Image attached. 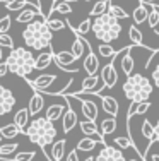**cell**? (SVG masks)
<instances>
[{"instance_id":"6da1fadb","label":"cell","mask_w":159,"mask_h":161,"mask_svg":"<svg viewBox=\"0 0 159 161\" xmlns=\"http://www.w3.org/2000/svg\"><path fill=\"white\" fill-rule=\"evenodd\" d=\"M24 134L28 136V139L33 144H36L38 147H41V153L46 156V161H53L50 153H48V146L55 142L56 137V127L55 124L50 120H46L45 117H36L34 120L29 122V125L26 127Z\"/></svg>"},{"instance_id":"7a4b0ae2","label":"cell","mask_w":159,"mask_h":161,"mask_svg":"<svg viewBox=\"0 0 159 161\" xmlns=\"http://www.w3.org/2000/svg\"><path fill=\"white\" fill-rule=\"evenodd\" d=\"M51 29L46 24V17L40 16L34 21H31L26 29L22 31V40L28 45V48L36 52H53L51 50Z\"/></svg>"},{"instance_id":"3957f363","label":"cell","mask_w":159,"mask_h":161,"mask_svg":"<svg viewBox=\"0 0 159 161\" xmlns=\"http://www.w3.org/2000/svg\"><path fill=\"white\" fill-rule=\"evenodd\" d=\"M122 24L116 17H113L109 12H104L101 16L93 19V24H91V31L96 36V40L103 41V43H109L120 40V34H122Z\"/></svg>"},{"instance_id":"277c9868","label":"cell","mask_w":159,"mask_h":161,"mask_svg":"<svg viewBox=\"0 0 159 161\" xmlns=\"http://www.w3.org/2000/svg\"><path fill=\"white\" fill-rule=\"evenodd\" d=\"M34 60L36 57L31 53L29 48H12L9 57L5 58V64L12 74L28 79L31 72L34 70Z\"/></svg>"},{"instance_id":"5b68a950","label":"cell","mask_w":159,"mask_h":161,"mask_svg":"<svg viewBox=\"0 0 159 161\" xmlns=\"http://www.w3.org/2000/svg\"><path fill=\"white\" fill-rule=\"evenodd\" d=\"M122 93L130 101H149L151 94H152V82H151V79L144 77L142 74H132L125 79Z\"/></svg>"},{"instance_id":"8992f818","label":"cell","mask_w":159,"mask_h":161,"mask_svg":"<svg viewBox=\"0 0 159 161\" xmlns=\"http://www.w3.org/2000/svg\"><path fill=\"white\" fill-rule=\"evenodd\" d=\"M99 77L104 84V89L115 87L116 80H118V72H116V69H115V60H109V62H106L103 67H101Z\"/></svg>"},{"instance_id":"52a82bcc","label":"cell","mask_w":159,"mask_h":161,"mask_svg":"<svg viewBox=\"0 0 159 161\" xmlns=\"http://www.w3.org/2000/svg\"><path fill=\"white\" fill-rule=\"evenodd\" d=\"M82 41H84L86 48H87V53H86V57H84L82 67H84V70H86V74H87V75H96L98 72H99V58H98L96 53L91 50L89 41L84 40V38H82Z\"/></svg>"},{"instance_id":"ba28073f","label":"cell","mask_w":159,"mask_h":161,"mask_svg":"<svg viewBox=\"0 0 159 161\" xmlns=\"http://www.w3.org/2000/svg\"><path fill=\"white\" fill-rule=\"evenodd\" d=\"M74 99H79L81 101V112H82V117L86 118V120H91V122H96V118H98V115H99V112H98V105L94 101H91V99L87 98H82V96H79V94H70Z\"/></svg>"},{"instance_id":"9c48e42d","label":"cell","mask_w":159,"mask_h":161,"mask_svg":"<svg viewBox=\"0 0 159 161\" xmlns=\"http://www.w3.org/2000/svg\"><path fill=\"white\" fill-rule=\"evenodd\" d=\"M53 60H55V64H56V67L58 69H62V70H69V72H77L79 70V67H69V65H72L75 62V57L72 55L70 52H53Z\"/></svg>"},{"instance_id":"30bf717a","label":"cell","mask_w":159,"mask_h":161,"mask_svg":"<svg viewBox=\"0 0 159 161\" xmlns=\"http://www.w3.org/2000/svg\"><path fill=\"white\" fill-rule=\"evenodd\" d=\"M14 105H16V96H14V93L0 84V117L12 112Z\"/></svg>"},{"instance_id":"8fae6325","label":"cell","mask_w":159,"mask_h":161,"mask_svg":"<svg viewBox=\"0 0 159 161\" xmlns=\"http://www.w3.org/2000/svg\"><path fill=\"white\" fill-rule=\"evenodd\" d=\"M36 16H43V12H41V9L34 3L28 2V5L24 7L22 10H19V16L16 17V21L19 24H29L31 21H34Z\"/></svg>"},{"instance_id":"7c38bea8","label":"cell","mask_w":159,"mask_h":161,"mask_svg":"<svg viewBox=\"0 0 159 161\" xmlns=\"http://www.w3.org/2000/svg\"><path fill=\"white\" fill-rule=\"evenodd\" d=\"M56 80H58V77H56L55 74H41V75H38L36 79L29 80V84H31V87L34 91L45 93V91L50 89V86H51V84H55Z\"/></svg>"},{"instance_id":"4fadbf2b","label":"cell","mask_w":159,"mask_h":161,"mask_svg":"<svg viewBox=\"0 0 159 161\" xmlns=\"http://www.w3.org/2000/svg\"><path fill=\"white\" fill-rule=\"evenodd\" d=\"M79 127H81V132L87 137H96L98 142H104V137L99 134V129H98L96 122H91V120H84V122H79Z\"/></svg>"},{"instance_id":"5bb4252c","label":"cell","mask_w":159,"mask_h":161,"mask_svg":"<svg viewBox=\"0 0 159 161\" xmlns=\"http://www.w3.org/2000/svg\"><path fill=\"white\" fill-rule=\"evenodd\" d=\"M77 122H79V118H77V113L72 110V106L69 105L65 108V112H63L62 115V127H63V132L65 134H69L72 129L77 125Z\"/></svg>"},{"instance_id":"9a60e30c","label":"cell","mask_w":159,"mask_h":161,"mask_svg":"<svg viewBox=\"0 0 159 161\" xmlns=\"http://www.w3.org/2000/svg\"><path fill=\"white\" fill-rule=\"evenodd\" d=\"M45 106V98H43V93H40V91H34V94L31 96L29 99V105H28V110H29V115L31 117H36L38 113L43 110Z\"/></svg>"},{"instance_id":"2e32d148","label":"cell","mask_w":159,"mask_h":161,"mask_svg":"<svg viewBox=\"0 0 159 161\" xmlns=\"http://www.w3.org/2000/svg\"><path fill=\"white\" fill-rule=\"evenodd\" d=\"M29 122H31V115H29V110H28V108L17 110L16 115H14V124L17 125V129L21 130V132H24V130H26V127L29 125Z\"/></svg>"},{"instance_id":"e0dca14e","label":"cell","mask_w":159,"mask_h":161,"mask_svg":"<svg viewBox=\"0 0 159 161\" xmlns=\"http://www.w3.org/2000/svg\"><path fill=\"white\" fill-rule=\"evenodd\" d=\"M98 96L101 98L103 110L109 115V117H116V115H118V101H116L115 98L113 96H101V94H98Z\"/></svg>"},{"instance_id":"ac0fdd59","label":"cell","mask_w":159,"mask_h":161,"mask_svg":"<svg viewBox=\"0 0 159 161\" xmlns=\"http://www.w3.org/2000/svg\"><path fill=\"white\" fill-rule=\"evenodd\" d=\"M147 7V26L149 29H156L159 24V5H152V3H144Z\"/></svg>"},{"instance_id":"d6986e66","label":"cell","mask_w":159,"mask_h":161,"mask_svg":"<svg viewBox=\"0 0 159 161\" xmlns=\"http://www.w3.org/2000/svg\"><path fill=\"white\" fill-rule=\"evenodd\" d=\"M149 108H152L151 106L149 101H132L130 106H128V113H127V118H132L134 115H144L149 112Z\"/></svg>"},{"instance_id":"ffe728a7","label":"cell","mask_w":159,"mask_h":161,"mask_svg":"<svg viewBox=\"0 0 159 161\" xmlns=\"http://www.w3.org/2000/svg\"><path fill=\"white\" fill-rule=\"evenodd\" d=\"M65 146H67V139H58L51 144V159L53 161H62L65 156Z\"/></svg>"},{"instance_id":"44dd1931","label":"cell","mask_w":159,"mask_h":161,"mask_svg":"<svg viewBox=\"0 0 159 161\" xmlns=\"http://www.w3.org/2000/svg\"><path fill=\"white\" fill-rule=\"evenodd\" d=\"M51 62H53V52H41L34 60V69L45 70V69H48L51 65Z\"/></svg>"},{"instance_id":"7402d4cb","label":"cell","mask_w":159,"mask_h":161,"mask_svg":"<svg viewBox=\"0 0 159 161\" xmlns=\"http://www.w3.org/2000/svg\"><path fill=\"white\" fill-rule=\"evenodd\" d=\"M65 108H67V106H63V105H50V106L46 108V115H45V118L55 124L56 120H60V118H62V115H63V112H65Z\"/></svg>"},{"instance_id":"603a6c76","label":"cell","mask_w":159,"mask_h":161,"mask_svg":"<svg viewBox=\"0 0 159 161\" xmlns=\"http://www.w3.org/2000/svg\"><path fill=\"white\" fill-rule=\"evenodd\" d=\"M142 137L147 141V147L156 142V134H154V125L151 120H142Z\"/></svg>"},{"instance_id":"cb8c5ba5","label":"cell","mask_w":159,"mask_h":161,"mask_svg":"<svg viewBox=\"0 0 159 161\" xmlns=\"http://www.w3.org/2000/svg\"><path fill=\"white\" fill-rule=\"evenodd\" d=\"M99 129V134L101 136H109V134H113L116 130V117H106L103 122H101V127H98Z\"/></svg>"},{"instance_id":"d4e9b609","label":"cell","mask_w":159,"mask_h":161,"mask_svg":"<svg viewBox=\"0 0 159 161\" xmlns=\"http://www.w3.org/2000/svg\"><path fill=\"white\" fill-rule=\"evenodd\" d=\"M132 19H134L135 26L144 24V22L147 21V7L144 5V3H139V5L134 9V12H132Z\"/></svg>"},{"instance_id":"484cf974","label":"cell","mask_w":159,"mask_h":161,"mask_svg":"<svg viewBox=\"0 0 159 161\" xmlns=\"http://www.w3.org/2000/svg\"><path fill=\"white\" fill-rule=\"evenodd\" d=\"M128 40H130L132 45H135V47H144V34L135 24H132L130 28H128Z\"/></svg>"},{"instance_id":"4316f807","label":"cell","mask_w":159,"mask_h":161,"mask_svg":"<svg viewBox=\"0 0 159 161\" xmlns=\"http://www.w3.org/2000/svg\"><path fill=\"white\" fill-rule=\"evenodd\" d=\"M84 52H86V45H84V41H82V36L75 34V40H74V43H72V47H70V53L75 57V58H82Z\"/></svg>"},{"instance_id":"83f0119b","label":"cell","mask_w":159,"mask_h":161,"mask_svg":"<svg viewBox=\"0 0 159 161\" xmlns=\"http://www.w3.org/2000/svg\"><path fill=\"white\" fill-rule=\"evenodd\" d=\"M21 130L17 129V125L14 124H7V125H3V127H0V137H5V139H14V137H17V136H21Z\"/></svg>"},{"instance_id":"f1b7e54d","label":"cell","mask_w":159,"mask_h":161,"mask_svg":"<svg viewBox=\"0 0 159 161\" xmlns=\"http://www.w3.org/2000/svg\"><path fill=\"white\" fill-rule=\"evenodd\" d=\"M101 142H98L96 139H93V137H84V139H81L79 141V144H77V151H82V153H89V151H93L94 147H98Z\"/></svg>"},{"instance_id":"f546056e","label":"cell","mask_w":159,"mask_h":161,"mask_svg":"<svg viewBox=\"0 0 159 161\" xmlns=\"http://www.w3.org/2000/svg\"><path fill=\"white\" fill-rule=\"evenodd\" d=\"M111 3V0H98L96 3L93 5V9H91V17H98L101 16V14L108 12V5Z\"/></svg>"},{"instance_id":"4dcf8cb0","label":"cell","mask_w":159,"mask_h":161,"mask_svg":"<svg viewBox=\"0 0 159 161\" xmlns=\"http://www.w3.org/2000/svg\"><path fill=\"white\" fill-rule=\"evenodd\" d=\"M113 144H115L116 149H120V151H125V149H134V142H132V139L128 136H118L113 139Z\"/></svg>"},{"instance_id":"1f68e13d","label":"cell","mask_w":159,"mask_h":161,"mask_svg":"<svg viewBox=\"0 0 159 161\" xmlns=\"http://www.w3.org/2000/svg\"><path fill=\"white\" fill-rule=\"evenodd\" d=\"M108 12L111 14L113 17H116L118 21H125V19H128V17H130V16H128V12L123 9V7L115 5V3H109V5H108Z\"/></svg>"},{"instance_id":"d6a6232c","label":"cell","mask_w":159,"mask_h":161,"mask_svg":"<svg viewBox=\"0 0 159 161\" xmlns=\"http://www.w3.org/2000/svg\"><path fill=\"white\" fill-rule=\"evenodd\" d=\"M98 53H99L103 58L108 60V62H109V60H113V58H115V55H116L115 48H113L109 43H101L99 47H98Z\"/></svg>"},{"instance_id":"836d02e7","label":"cell","mask_w":159,"mask_h":161,"mask_svg":"<svg viewBox=\"0 0 159 161\" xmlns=\"http://www.w3.org/2000/svg\"><path fill=\"white\" fill-rule=\"evenodd\" d=\"M91 24H93V19L87 17L79 22V26H72V31L75 34H79V36H84V34H87L91 31Z\"/></svg>"},{"instance_id":"e575fe53","label":"cell","mask_w":159,"mask_h":161,"mask_svg":"<svg viewBox=\"0 0 159 161\" xmlns=\"http://www.w3.org/2000/svg\"><path fill=\"white\" fill-rule=\"evenodd\" d=\"M50 12H60V14H72V7L70 3L62 2V0H56V2L51 3V9Z\"/></svg>"},{"instance_id":"d590c367","label":"cell","mask_w":159,"mask_h":161,"mask_svg":"<svg viewBox=\"0 0 159 161\" xmlns=\"http://www.w3.org/2000/svg\"><path fill=\"white\" fill-rule=\"evenodd\" d=\"M26 5H28V0H9V2H5V9L9 12H19Z\"/></svg>"},{"instance_id":"8d00e7d4","label":"cell","mask_w":159,"mask_h":161,"mask_svg":"<svg viewBox=\"0 0 159 161\" xmlns=\"http://www.w3.org/2000/svg\"><path fill=\"white\" fill-rule=\"evenodd\" d=\"M106 151H108V161H125L123 151H120V149L106 144Z\"/></svg>"},{"instance_id":"74e56055","label":"cell","mask_w":159,"mask_h":161,"mask_svg":"<svg viewBox=\"0 0 159 161\" xmlns=\"http://www.w3.org/2000/svg\"><path fill=\"white\" fill-rule=\"evenodd\" d=\"M16 149H19V144L17 142H10V144H0V158H7V156L14 154Z\"/></svg>"},{"instance_id":"f35d334b","label":"cell","mask_w":159,"mask_h":161,"mask_svg":"<svg viewBox=\"0 0 159 161\" xmlns=\"http://www.w3.org/2000/svg\"><path fill=\"white\" fill-rule=\"evenodd\" d=\"M46 24H48V28L51 29V33L62 31V29L67 26L65 22L62 21V19H53V17H46Z\"/></svg>"},{"instance_id":"ab89813d","label":"cell","mask_w":159,"mask_h":161,"mask_svg":"<svg viewBox=\"0 0 159 161\" xmlns=\"http://www.w3.org/2000/svg\"><path fill=\"white\" fill-rule=\"evenodd\" d=\"M0 47L2 48H14V38L9 36L7 33H0Z\"/></svg>"},{"instance_id":"60d3db41","label":"cell","mask_w":159,"mask_h":161,"mask_svg":"<svg viewBox=\"0 0 159 161\" xmlns=\"http://www.w3.org/2000/svg\"><path fill=\"white\" fill-rule=\"evenodd\" d=\"M33 158H34V151H22L14 154L12 161H31Z\"/></svg>"},{"instance_id":"b9f144b4","label":"cell","mask_w":159,"mask_h":161,"mask_svg":"<svg viewBox=\"0 0 159 161\" xmlns=\"http://www.w3.org/2000/svg\"><path fill=\"white\" fill-rule=\"evenodd\" d=\"M10 24H12V17H10L9 14L0 17V33H7L10 29Z\"/></svg>"},{"instance_id":"7bdbcfd3","label":"cell","mask_w":159,"mask_h":161,"mask_svg":"<svg viewBox=\"0 0 159 161\" xmlns=\"http://www.w3.org/2000/svg\"><path fill=\"white\" fill-rule=\"evenodd\" d=\"M65 161H79V154H77V149H70L69 153L65 154Z\"/></svg>"},{"instance_id":"ee69618b","label":"cell","mask_w":159,"mask_h":161,"mask_svg":"<svg viewBox=\"0 0 159 161\" xmlns=\"http://www.w3.org/2000/svg\"><path fill=\"white\" fill-rule=\"evenodd\" d=\"M152 82L159 87V64L156 65V69L152 70Z\"/></svg>"},{"instance_id":"f6af8a7d","label":"cell","mask_w":159,"mask_h":161,"mask_svg":"<svg viewBox=\"0 0 159 161\" xmlns=\"http://www.w3.org/2000/svg\"><path fill=\"white\" fill-rule=\"evenodd\" d=\"M9 72V67H7L5 62H0V77H3V75Z\"/></svg>"},{"instance_id":"bcb514c9","label":"cell","mask_w":159,"mask_h":161,"mask_svg":"<svg viewBox=\"0 0 159 161\" xmlns=\"http://www.w3.org/2000/svg\"><path fill=\"white\" fill-rule=\"evenodd\" d=\"M154 134H156V142H159V120L154 125Z\"/></svg>"},{"instance_id":"7dc6e473","label":"cell","mask_w":159,"mask_h":161,"mask_svg":"<svg viewBox=\"0 0 159 161\" xmlns=\"http://www.w3.org/2000/svg\"><path fill=\"white\" fill-rule=\"evenodd\" d=\"M146 161H159V154H152L151 158L147 156V158H146Z\"/></svg>"},{"instance_id":"c3c4849f","label":"cell","mask_w":159,"mask_h":161,"mask_svg":"<svg viewBox=\"0 0 159 161\" xmlns=\"http://www.w3.org/2000/svg\"><path fill=\"white\" fill-rule=\"evenodd\" d=\"M142 3H152V5H157V2L159 0H140Z\"/></svg>"},{"instance_id":"681fc988","label":"cell","mask_w":159,"mask_h":161,"mask_svg":"<svg viewBox=\"0 0 159 161\" xmlns=\"http://www.w3.org/2000/svg\"><path fill=\"white\" fill-rule=\"evenodd\" d=\"M53 2H56V0H53ZM62 2H67V3H74V2H77V0H62Z\"/></svg>"},{"instance_id":"f907efd6","label":"cell","mask_w":159,"mask_h":161,"mask_svg":"<svg viewBox=\"0 0 159 161\" xmlns=\"http://www.w3.org/2000/svg\"><path fill=\"white\" fill-rule=\"evenodd\" d=\"M125 161H142V159H125Z\"/></svg>"},{"instance_id":"816d5d0a","label":"cell","mask_w":159,"mask_h":161,"mask_svg":"<svg viewBox=\"0 0 159 161\" xmlns=\"http://www.w3.org/2000/svg\"><path fill=\"white\" fill-rule=\"evenodd\" d=\"M84 161H94V158H87V159H84Z\"/></svg>"},{"instance_id":"f5cc1de1","label":"cell","mask_w":159,"mask_h":161,"mask_svg":"<svg viewBox=\"0 0 159 161\" xmlns=\"http://www.w3.org/2000/svg\"><path fill=\"white\" fill-rule=\"evenodd\" d=\"M3 161H12V159H7V158H5V159H3Z\"/></svg>"},{"instance_id":"db71d44e","label":"cell","mask_w":159,"mask_h":161,"mask_svg":"<svg viewBox=\"0 0 159 161\" xmlns=\"http://www.w3.org/2000/svg\"><path fill=\"white\" fill-rule=\"evenodd\" d=\"M0 144H2V137H0Z\"/></svg>"},{"instance_id":"11a10c76","label":"cell","mask_w":159,"mask_h":161,"mask_svg":"<svg viewBox=\"0 0 159 161\" xmlns=\"http://www.w3.org/2000/svg\"><path fill=\"white\" fill-rule=\"evenodd\" d=\"M84 2H91V0H84Z\"/></svg>"},{"instance_id":"9f6ffc18","label":"cell","mask_w":159,"mask_h":161,"mask_svg":"<svg viewBox=\"0 0 159 161\" xmlns=\"http://www.w3.org/2000/svg\"><path fill=\"white\" fill-rule=\"evenodd\" d=\"M0 161H3V159H2V158H0Z\"/></svg>"},{"instance_id":"6f0895ef","label":"cell","mask_w":159,"mask_h":161,"mask_svg":"<svg viewBox=\"0 0 159 161\" xmlns=\"http://www.w3.org/2000/svg\"><path fill=\"white\" fill-rule=\"evenodd\" d=\"M0 2H3V0H0Z\"/></svg>"}]
</instances>
